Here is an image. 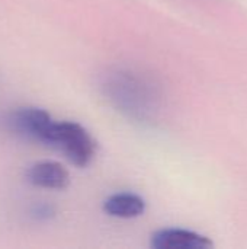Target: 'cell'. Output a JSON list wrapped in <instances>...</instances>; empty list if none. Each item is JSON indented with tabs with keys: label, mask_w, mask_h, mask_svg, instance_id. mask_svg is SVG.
I'll return each mask as SVG.
<instances>
[{
	"label": "cell",
	"mask_w": 247,
	"mask_h": 249,
	"mask_svg": "<svg viewBox=\"0 0 247 249\" xmlns=\"http://www.w3.org/2000/svg\"><path fill=\"white\" fill-rule=\"evenodd\" d=\"M109 99L135 118H148L157 107V92L154 85L131 71H116L105 85Z\"/></svg>",
	"instance_id": "1"
},
{
	"label": "cell",
	"mask_w": 247,
	"mask_h": 249,
	"mask_svg": "<svg viewBox=\"0 0 247 249\" xmlns=\"http://www.w3.org/2000/svg\"><path fill=\"white\" fill-rule=\"evenodd\" d=\"M44 144L58 149L79 168L87 166L96 153V144L92 136L84 127L73 121H54Z\"/></svg>",
	"instance_id": "2"
},
{
	"label": "cell",
	"mask_w": 247,
	"mask_h": 249,
	"mask_svg": "<svg viewBox=\"0 0 247 249\" xmlns=\"http://www.w3.org/2000/svg\"><path fill=\"white\" fill-rule=\"evenodd\" d=\"M6 121L9 130H12L17 136L42 144L45 143L48 131L54 123V120L45 109L35 107L17 108L16 111L9 114Z\"/></svg>",
	"instance_id": "3"
},
{
	"label": "cell",
	"mask_w": 247,
	"mask_h": 249,
	"mask_svg": "<svg viewBox=\"0 0 247 249\" xmlns=\"http://www.w3.org/2000/svg\"><path fill=\"white\" fill-rule=\"evenodd\" d=\"M26 181L38 188L64 190L70 184V175L61 163L52 160H42L28 168Z\"/></svg>",
	"instance_id": "4"
},
{
	"label": "cell",
	"mask_w": 247,
	"mask_h": 249,
	"mask_svg": "<svg viewBox=\"0 0 247 249\" xmlns=\"http://www.w3.org/2000/svg\"><path fill=\"white\" fill-rule=\"evenodd\" d=\"M211 239L186 229H162L151 236L154 249H208Z\"/></svg>",
	"instance_id": "5"
},
{
	"label": "cell",
	"mask_w": 247,
	"mask_h": 249,
	"mask_svg": "<svg viewBox=\"0 0 247 249\" xmlns=\"http://www.w3.org/2000/svg\"><path fill=\"white\" fill-rule=\"evenodd\" d=\"M103 210L111 217L134 219L146 212V201L132 193H119L108 197L103 203Z\"/></svg>",
	"instance_id": "6"
},
{
	"label": "cell",
	"mask_w": 247,
	"mask_h": 249,
	"mask_svg": "<svg viewBox=\"0 0 247 249\" xmlns=\"http://www.w3.org/2000/svg\"><path fill=\"white\" fill-rule=\"evenodd\" d=\"M55 216V207L48 203H38L31 209V217L38 222L51 220Z\"/></svg>",
	"instance_id": "7"
}]
</instances>
